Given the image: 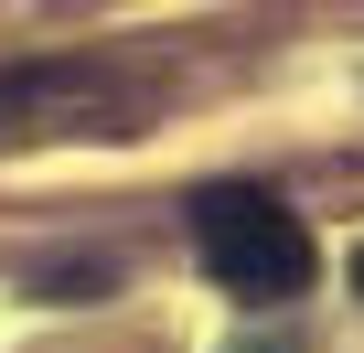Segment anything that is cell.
<instances>
[{"label": "cell", "instance_id": "obj_1", "mask_svg": "<svg viewBox=\"0 0 364 353\" xmlns=\"http://www.w3.org/2000/svg\"><path fill=\"white\" fill-rule=\"evenodd\" d=\"M193 257H204V278H215L225 300H257V310H279V300H300V289L321 278L311 225H300L279 193H247V183H215V193L193 204Z\"/></svg>", "mask_w": 364, "mask_h": 353}, {"label": "cell", "instance_id": "obj_2", "mask_svg": "<svg viewBox=\"0 0 364 353\" xmlns=\"http://www.w3.org/2000/svg\"><path fill=\"white\" fill-rule=\"evenodd\" d=\"M353 289H364V246H353Z\"/></svg>", "mask_w": 364, "mask_h": 353}]
</instances>
